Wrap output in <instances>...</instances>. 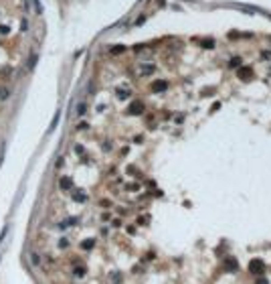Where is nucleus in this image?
<instances>
[{
  "label": "nucleus",
  "instance_id": "obj_3",
  "mask_svg": "<svg viewBox=\"0 0 271 284\" xmlns=\"http://www.w3.org/2000/svg\"><path fill=\"white\" fill-rule=\"evenodd\" d=\"M237 268H239V264H237L235 258H227L225 260V270L227 272H237Z\"/></svg>",
  "mask_w": 271,
  "mask_h": 284
},
{
  "label": "nucleus",
  "instance_id": "obj_5",
  "mask_svg": "<svg viewBox=\"0 0 271 284\" xmlns=\"http://www.w3.org/2000/svg\"><path fill=\"white\" fill-rule=\"evenodd\" d=\"M239 77H241V79H249V77H251V69H247V67H241L239 69Z\"/></svg>",
  "mask_w": 271,
  "mask_h": 284
},
{
  "label": "nucleus",
  "instance_id": "obj_12",
  "mask_svg": "<svg viewBox=\"0 0 271 284\" xmlns=\"http://www.w3.org/2000/svg\"><path fill=\"white\" fill-rule=\"evenodd\" d=\"M8 96H10V93H8V89H6V87H0V100H6Z\"/></svg>",
  "mask_w": 271,
  "mask_h": 284
},
{
  "label": "nucleus",
  "instance_id": "obj_4",
  "mask_svg": "<svg viewBox=\"0 0 271 284\" xmlns=\"http://www.w3.org/2000/svg\"><path fill=\"white\" fill-rule=\"evenodd\" d=\"M128 112L134 114V116H140V114L144 112V104H142V102H134V104L130 106V110H128Z\"/></svg>",
  "mask_w": 271,
  "mask_h": 284
},
{
  "label": "nucleus",
  "instance_id": "obj_8",
  "mask_svg": "<svg viewBox=\"0 0 271 284\" xmlns=\"http://www.w3.org/2000/svg\"><path fill=\"white\" fill-rule=\"evenodd\" d=\"M30 262H33L34 266H39V264H40V260H39V254H37V252H33V254H30Z\"/></svg>",
  "mask_w": 271,
  "mask_h": 284
},
{
  "label": "nucleus",
  "instance_id": "obj_17",
  "mask_svg": "<svg viewBox=\"0 0 271 284\" xmlns=\"http://www.w3.org/2000/svg\"><path fill=\"white\" fill-rule=\"evenodd\" d=\"M34 8H37V12H39V14L43 12V6H40V2H39V0H34Z\"/></svg>",
  "mask_w": 271,
  "mask_h": 284
},
{
  "label": "nucleus",
  "instance_id": "obj_16",
  "mask_svg": "<svg viewBox=\"0 0 271 284\" xmlns=\"http://www.w3.org/2000/svg\"><path fill=\"white\" fill-rule=\"evenodd\" d=\"M130 96V93H128V91H118V97L119 100H125V97Z\"/></svg>",
  "mask_w": 271,
  "mask_h": 284
},
{
  "label": "nucleus",
  "instance_id": "obj_7",
  "mask_svg": "<svg viewBox=\"0 0 271 284\" xmlns=\"http://www.w3.org/2000/svg\"><path fill=\"white\" fill-rule=\"evenodd\" d=\"M229 67H235V69L241 67V59H239V57H233L231 61H229Z\"/></svg>",
  "mask_w": 271,
  "mask_h": 284
},
{
  "label": "nucleus",
  "instance_id": "obj_19",
  "mask_svg": "<svg viewBox=\"0 0 271 284\" xmlns=\"http://www.w3.org/2000/svg\"><path fill=\"white\" fill-rule=\"evenodd\" d=\"M75 274L77 276H83V268H75Z\"/></svg>",
  "mask_w": 271,
  "mask_h": 284
},
{
  "label": "nucleus",
  "instance_id": "obj_1",
  "mask_svg": "<svg viewBox=\"0 0 271 284\" xmlns=\"http://www.w3.org/2000/svg\"><path fill=\"white\" fill-rule=\"evenodd\" d=\"M263 270H265V264H263L261 260H257V258H255V260H251V262H249V272H253V274H261Z\"/></svg>",
  "mask_w": 271,
  "mask_h": 284
},
{
  "label": "nucleus",
  "instance_id": "obj_11",
  "mask_svg": "<svg viewBox=\"0 0 271 284\" xmlns=\"http://www.w3.org/2000/svg\"><path fill=\"white\" fill-rule=\"evenodd\" d=\"M85 110H87V106H85V104L81 102L79 106H77V114H79V116H83V114H85Z\"/></svg>",
  "mask_w": 271,
  "mask_h": 284
},
{
  "label": "nucleus",
  "instance_id": "obj_18",
  "mask_svg": "<svg viewBox=\"0 0 271 284\" xmlns=\"http://www.w3.org/2000/svg\"><path fill=\"white\" fill-rule=\"evenodd\" d=\"M121 51H124V47H113L111 49V53H121Z\"/></svg>",
  "mask_w": 271,
  "mask_h": 284
},
{
  "label": "nucleus",
  "instance_id": "obj_9",
  "mask_svg": "<svg viewBox=\"0 0 271 284\" xmlns=\"http://www.w3.org/2000/svg\"><path fill=\"white\" fill-rule=\"evenodd\" d=\"M61 187H63V189H69V187H71V179H69V177L61 179Z\"/></svg>",
  "mask_w": 271,
  "mask_h": 284
},
{
  "label": "nucleus",
  "instance_id": "obj_13",
  "mask_svg": "<svg viewBox=\"0 0 271 284\" xmlns=\"http://www.w3.org/2000/svg\"><path fill=\"white\" fill-rule=\"evenodd\" d=\"M154 71V65H144L142 67V73H152Z\"/></svg>",
  "mask_w": 271,
  "mask_h": 284
},
{
  "label": "nucleus",
  "instance_id": "obj_6",
  "mask_svg": "<svg viewBox=\"0 0 271 284\" xmlns=\"http://www.w3.org/2000/svg\"><path fill=\"white\" fill-rule=\"evenodd\" d=\"M200 47H204V49H213V47H215V41H213V39H204L202 43H200Z\"/></svg>",
  "mask_w": 271,
  "mask_h": 284
},
{
  "label": "nucleus",
  "instance_id": "obj_14",
  "mask_svg": "<svg viewBox=\"0 0 271 284\" xmlns=\"http://www.w3.org/2000/svg\"><path fill=\"white\" fill-rule=\"evenodd\" d=\"M34 65H37V55L30 57V61H28V69H34Z\"/></svg>",
  "mask_w": 271,
  "mask_h": 284
},
{
  "label": "nucleus",
  "instance_id": "obj_10",
  "mask_svg": "<svg viewBox=\"0 0 271 284\" xmlns=\"http://www.w3.org/2000/svg\"><path fill=\"white\" fill-rule=\"evenodd\" d=\"M73 199L75 201H85L87 197H85V193H79V191H77V193H73Z\"/></svg>",
  "mask_w": 271,
  "mask_h": 284
},
{
  "label": "nucleus",
  "instance_id": "obj_15",
  "mask_svg": "<svg viewBox=\"0 0 271 284\" xmlns=\"http://www.w3.org/2000/svg\"><path fill=\"white\" fill-rule=\"evenodd\" d=\"M83 248H85V250H91V248H93V239H89V242H83Z\"/></svg>",
  "mask_w": 271,
  "mask_h": 284
},
{
  "label": "nucleus",
  "instance_id": "obj_2",
  "mask_svg": "<svg viewBox=\"0 0 271 284\" xmlns=\"http://www.w3.org/2000/svg\"><path fill=\"white\" fill-rule=\"evenodd\" d=\"M166 89H168V83L162 81V79H156L152 83V91H156V93H162V91H166Z\"/></svg>",
  "mask_w": 271,
  "mask_h": 284
}]
</instances>
